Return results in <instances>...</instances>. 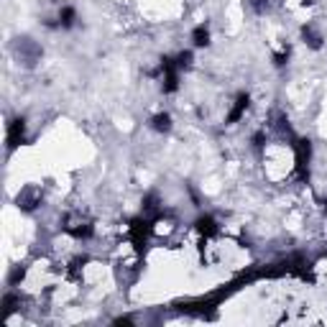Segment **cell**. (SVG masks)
<instances>
[{"mask_svg":"<svg viewBox=\"0 0 327 327\" xmlns=\"http://www.w3.org/2000/svg\"><path fill=\"white\" fill-rule=\"evenodd\" d=\"M61 228L67 230L69 235H75V238H90V235H92L90 220H85V217H80V215H67V217H64V225H61Z\"/></svg>","mask_w":327,"mask_h":327,"instance_id":"cell-1","label":"cell"},{"mask_svg":"<svg viewBox=\"0 0 327 327\" xmlns=\"http://www.w3.org/2000/svg\"><path fill=\"white\" fill-rule=\"evenodd\" d=\"M16 202H18V207L26 210V212L36 210V207L41 205V189H39V187H23Z\"/></svg>","mask_w":327,"mask_h":327,"instance_id":"cell-2","label":"cell"},{"mask_svg":"<svg viewBox=\"0 0 327 327\" xmlns=\"http://www.w3.org/2000/svg\"><path fill=\"white\" fill-rule=\"evenodd\" d=\"M23 130H26L23 120H13L11 123V128H8V149H16L23 141Z\"/></svg>","mask_w":327,"mask_h":327,"instance_id":"cell-3","label":"cell"},{"mask_svg":"<svg viewBox=\"0 0 327 327\" xmlns=\"http://www.w3.org/2000/svg\"><path fill=\"white\" fill-rule=\"evenodd\" d=\"M245 110H248V95H238L233 110L228 113V123H238V120L245 115Z\"/></svg>","mask_w":327,"mask_h":327,"instance_id":"cell-4","label":"cell"},{"mask_svg":"<svg viewBox=\"0 0 327 327\" xmlns=\"http://www.w3.org/2000/svg\"><path fill=\"white\" fill-rule=\"evenodd\" d=\"M302 39H304V44H309L312 49H322V33L314 28V26H304L302 28Z\"/></svg>","mask_w":327,"mask_h":327,"instance_id":"cell-5","label":"cell"},{"mask_svg":"<svg viewBox=\"0 0 327 327\" xmlns=\"http://www.w3.org/2000/svg\"><path fill=\"white\" fill-rule=\"evenodd\" d=\"M151 128L159 130V133H169V130H171V115H169V113L154 115V118H151Z\"/></svg>","mask_w":327,"mask_h":327,"instance_id":"cell-6","label":"cell"},{"mask_svg":"<svg viewBox=\"0 0 327 327\" xmlns=\"http://www.w3.org/2000/svg\"><path fill=\"white\" fill-rule=\"evenodd\" d=\"M75 18H77V13H75V8H69V6H64V8L59 11V26H61V28L75 26Z\"/></svg>","mask_w":327,"mask_h":327,"instance_id":"cell-7","label":"cell"},{"mask_svg":"<svg viewBox=\"0 0 327 327\" xmlns=\"http://www.w3.org/2000/svg\"><path fill=\"white\" fill-rule=\"evenodd\" d=\"M192 41H194V46H207L210 44V31H207V26H197L194 28V33H192Z\"/></svg>","mask_w":327,"mask_h":327,"instance_id":"cell-8","label":"cell"},{"mask_svg":"<svg viewBox=\"0 0 327 327\" xmlns=\"http://www.w3.org/2000/svg\"><path fill=\"white\" fill-rule=\"evenodd\" d=\"M200 233H205V235H212V233H217V225H215V220L212 217H200Z\"/></svg>","mask_w":327,"mask_h":327,"instance_id":"cell-9","label":"cell"},{"mask_svg":"<svg viewBox=\"0 0 327 327\" xmlns=\"http://www.w3.org/2000/svg\"><path fill=\"white\" fill-rule=\"evenodd\" d=\"M156 210H159V197L156 194H149L143 200V212H156Z\"/></svg>","mask_w":327,"mask_h":327,"instance_id":"cell-10","label":"cell"}]
</instances>
